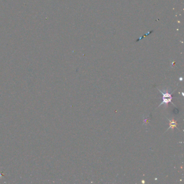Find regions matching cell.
I'll list each match as a JSON object with an SVG mask.
<instances>
[{
    "label": "cell",
    "mask_w": 184,
    "mask_h": 184,
    "mask_svg": "<svg viewBox=\"0 0 184 184\" xmlns=\"http://www.w3.org/2000/svg\"><path fill=\"white\" fill-rule=\"evenodd\" d=\"M158 91H159L161 94H162V103L160 104V105H159V106L158 107H160L161 105L162 104H164L165 107L167 108L168 106V104L169 103H172V104H173L174 106H176L172 102V99L173 98V97H172L171 94H170V90L169 89H165V90H160V89H158Z\"/></svg>",
    "instance_id": "cell-1"
},
{
    "label": "cell",
    "mask_w": 184,
    "mask_h": 184,
    "mask_svg": "<svg viewBox=\"0 0 184 184\" xmlns=\"http://www.w3.org/2000/svg\"><path fill=\"white\" fill-rule=\"evenodd\" d=\"M167 119H168V121L170 122V127L169 128H168L167 129L166 131L167 130H169V129H171L173 131V130L174 128H177V129L179 130V129L177 127V125L178 123L177 122V121H175L174 119H169V118H167L166 117Z\"/></svg>",
    "instance_id": "cell-2"
}]
</instances>
